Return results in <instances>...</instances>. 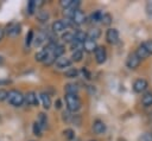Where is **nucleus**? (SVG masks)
I'll use <instances>...</instances> for the list:
<instances>
[{
    "instance_id": "obj_16",
    "label": "nucleus",
    "mask_w": 152,
    "mask_h": 141,
    "mask_svg": "<svg viewBox=\"0 0 152 141\" xmlns=\"http://www.w3.org/2000/svg\"><path fill=\"white\" fill-rule=\"evenodd\" d=\"M64 51H65V49H64V46L63 45H61V44H57L56 46H55V49H53V51H52V56H53V58L56 59V58H59V57H62L63 56V53H64Z\"/></svg>"
},
{
    "instance_id": "obj_32",
    "label": "nucleus",
    "mask_w": 152,
    "mask_h": 141,
    "mask_svg": "<svg viewBox=\"0 0 152 141\" xmlns=\"http://www.w3.org/2000/svg\"><path fill=\"white\" fill-rule=\"evenodd\" d=\"M33 31L32 30H30L28 31V33H27V36H26V39H25V44H26V46H30L31 45V43L33 41Z\"/></svg>"
},
{
    "instance_id": "obj_7",
    "label": "nucleus",
    "mask_w": 152,
    "mask_h": 141,
    "mask_svg": "<svg viewBox=\"0 0 152 141\" xmlns=\"http://www.w3.org/2000/svg\"><path fill=\"white\" fill-rule=\"evenodd\" d=\"M148 86L147 84V81L144 79V78H138L134 83H133V90L135 92H142L146 90V88Z\"/></svg>"
},
{
    "instance_id": "obj_24",
    "label": "nucleus",
    "mask_w": 152,
    "mask_h": 141,
    "mask_svg": "<svg viewBox=\"0 0 152 141\" xmlns=\"http://www.w3.org/2000/svg\"><path fill=\"white\" fill-rule=\"evenodd\" d=\"M112 21H113V17H112L109 13H103V15H102V18H101V23H102L103 25L108 26V25L112 24Z\"/></svg>"
},
{
    "instance_id": "obj_20",
    "label": "nucleus",
    "mask_w": 152,
    "mask_h": 141,
    "mask_svg": "<svg viewBox=\"0 0 152 141\" xmlns=\"http://www.w3.org/2000/svg\"><path fill=\"white\" fill-rule=\"evenodd\" d=\"M74 39L77 40V41H80V43H84V40L87 39V33H86L84 31L78 30V31H76L75 34H74Z\"/></svg>"
},
{
    "instance_id": "obj_17",
    "label": "nucleus",
    "mask_w": 152,
    "mask_h": 141,
    "mask_svg": "<svg viewBox=\"0 0 152 141\" xmlns=\"http://www.w3.org/2000/svg\"><path fill=\"white\" fill-rule=\"evenodd\" d=\"M49 18H50V14H49L48 11H45V9H39V11L37 12V19H38L40 23L48 21Z\"/></svg>"
},
{
    "instance_id": "obj_45",
    "label": "nucleus",
    "mask_w": 152,
    "mask_h": 141,
    "mask_svg": "<svg viewBox=\"0 0 152 141\" xmlns=\"http://www.w3.org/2000/svg\"><path fill=\"white\" fill-rule=\"evenodd\" d=\"M151 135H152V134H151Z\"/></svg>"
},
{
    "instance_id": "obj_38",
    "label": "nucleus",
    "mask_w": 152,
    "mask_h": 141,
    "mask_svg": "<svg viewBox=\"0 0 152 141\" xmlns=\"http://www.w3.org/2000/svg\"><path fill=\"white\" fill-rule=\"evenodd\" d=\"M7 94H8L7 90H5V89H0V102H1V101H5V100L7 98Z\"/></svg>"
},
{
    "instance_id": "obj_43",
    "label": "nucleus",
    "mask_w": 152,
    "mask_h": 141,
    "mask_svg": "<svg viewBox=\"0 0 152 141\" xmlns=\"http://www.w3.org/2000/svg\"><path fill=\"white\" fill-rule=\"evenodd\" d=\"M2 63H4V58H2V57H1V56H0V65H1V64H2Z\"/></svg>"
},
{
    "instance_id": "obj_13",
    "label": "nucleus",
    "mask_w": 152,
    "mask_h": 141,
    "mask_svg": "<svg viewBox=\"0 0 152 141\" xmlns=\"http://www.w3.org/2000/svg\"><path fill=\"white\" fill-rule=\"evenodd\" d=\"M64 90H65V94L77 95V92H78V86H77L75 83H68V84H65Z\"/></svg>"
},
{
    "instance_id": "obj_44",
    "label": "nucleus",
    "mask_w": 152,
    "mask_h": 141,
    "mask_svg": "<svg viewBox=\"0 0 152 141\" xmlns=\"http://www.w3.org/2000/svg\"><path fill=\"white\" fill-rule=\"evenodd\" d=\"M150 117H151V120H152V113H151V115H150Z\"/></svg>"
},
{
    "instance_id": "obj_34",
    "label": "nucleus",
    "mask_w": 152,
    "mask_h": 141,
    "mask_svg": "<svg viewBox=\"0 0 152 141\" xmlns=\"http://www.w3.org/2000/svg\"><path fill=\"white\" fill-rule=\"evenodd\" d=\"M63 134H64V136H65L68 140H71V139H74V136H75V134H74V130H72V129H70V128L65 129V130L63 132Z\"/></svg>"
},
{
    "instance_id": "obj_21",
    "label": "nucleus",
    "mask_w": 152,
    "mask_h": 141,
    "mask_svg": "<svg viewBox=\"0 0 152 141\" xmlns=\"http://www.w3.org/2000/svg\"><path fill=\"white\" fill-rule=\"evenodd\" d=\"M37 123L39 124V127H40L42 129L46 128V126H48V117H46V115H45L44 113H40V114H39Z\"/></svg>"
},
{
    "instance_id": "obj_33",
    "label": "nucleus",
    "mask_w": 152,
    "mask_h": 141,
    "mask_svg": "<svg viewBox=\"0 0 152 141\" xmlns=\"http://www.w3.org/2000/svg\"><path fill=\"white\" fill-rule=\"evenodd\" d=\"M32 130H33V134L36 136H42V128L39 127V124L37 122L33 123V127H32Z\"/></svg>"
},
{
    "instance_id": "obj_18",
    "label": "nucleus",
    "mask_w": 152,
    "mask_h": 141,
    "mask_svg": "<svg viewBox=\"0 0 152 141\" xmlns=\"http://www.w3.org/2000/svg\"><path fill=\"white\" fill-rule=\"evenodd\" d=\"M135 55H137V56H138V58L141 60V59H145V58H147V56H148V52L146 51L145 46L141 44V45H139V47L137 49V51H135Z\"/></svg>"
},
{
    "instance_id": "obj_28",
    "label": "nucleus",
    "mask_w": 152,
    "mask_h": 141,
    "mask_svg": "<svg viewBox=\"0 0 152 141\" xmlns=\"http://www.w3.org/2000/svg\"><path fill=\"white\" fill-rule=\"evenodd\" d=\"M102 15H103V13H102L101 11H95V12L91 14V21H94V23H99V21H101Z\"/></svg>"
},
{
    "instance_id": "obj_35",
    "label": "nucleus",
    "mask_w": 152,
    "mask_h": 141,
    "mask_svg": "<svg viewBox=\"0 0 152 141\" xmlns=\"http://www.w3.org/2000/svg\"><path fill=\"white\" fill-rule=\"evenodd\" d=\"M142 45L145 46V49H146V51L148 52V55H152V39H151V40L145 41Z\"/></svg>"
},
{
    "instance_id": "obj_26",
    "label": "nucleus",
    "mask_w": 152,
    "mask_h": 141,
    "mask_svg": "<svg viewBox=\"0 0 152 141\" xmlns=\"http://www.w3.org/2000/svg\"><path fill=\"white\" fill-rule=\"evenodd\" d=\"M62 40L64 41V43H72V40H74V33H71V32H65V33H63L62 34Z\"/></svg>"
},
{
    "instance_id": "obj_22",
    "label": "nucleus",
    "mask_w": 152,
    "mask_h": 141,
    "mask_svg": "<svg viewBox=\"0 0 152 141\" xmlns=\"http://www.w3.org/2000/svg\"><path fill=\"white\" fill-rule=\"evenodd\" d=\"M45 39H46V34H45L44 32H39V33L37 34V37L33 38V40H34V45H36V46H40V45L45 41Z\"/></svg>"
},
{
    "instance_id": "obj_14",
    "label": "nucleus",
    "mask_w": 152,
    "mask_h": 141,
    "mask_svg": "<svg viewBox=\"0 0 152 141\" xmlns=\"http://www.w3.org/2000/svg\"><path fill=\"white\" fill-rule=\"evenodd\" d=\"M65 25L63 23V20H56L53 24H52V32L53 33H57V32H62L63 30H65Z\"/></svg>"
},
{
    "instance_id": "obj_27",
    "label": "nucleus",
    "mask_w": 152,
    "mask_h": 141,
    "mask_svg": "<svg viewBox=\"0 0 152 141\" xmlns=\"http://www.w3.org/2000/svg\"><path fill=\"white\" fill-rule=\"evenodd\" d=\"M65 77L66 78H75L77 75H78V71L75 69V68H70V69H68L66 71H65Z\"/></svg>"
},
{
    "instance_id": "obj_9",
    "label": "nucleus",
    "mask_w": 152,
    "mask_h": 141,
    "mask_svg": "<svg viewBox=\"0 0 152 141\" xmlns=\"http://www.w3.org/2000/svg\"><path fill=\"white\" fill-rule=\"evenodd\" d=\"M24 102H26L28 105H38V98L36 92L28 91L26 95H24Z\"/></svg>"
},
{
    "instance_id": "obj_10",
    "label": "nucleus",
    "mask_w": 152,
    "mask_h": 141,
    "mask_svg": "<svg viewBox=\"0 0 152 141\" xmlns=\"http://www.w3.org/2000/svg\"><path fill=\"white\" fill-rule=\"evenodd\" d=\"M55 64L58 69H64V68H69L71 65V59L66 58V57H59L55 60Z\"/></svg>"
},
{
    "instance_id": "obj_30",
    "label": "nucleus",
    "mask_w": 152,
    "mask_h": 141,
    "mask_svg": "<svg viewBox=\"0 0 152 141\" xmlns=\"http://www.w3.org/2000/svg\"><path fill=\"white\" fill-rule=\"evenodd\" d=\"M71 49H72V51H75V50H83V43H80V41H77V40H72V43H71Z\"/></svg>"
},
{
    "instance_id": "obj_37",
    "label": "nucleus",
    "mask_w": 152,
    "mask_h": 141,
    "mask_svg": "<svg viewBox=\"0 0 152 141\" xmlns=\"http://www.w3.org/2000/svg\"><path fill=\"white\" fill-rule=\"evenodd\" d=\"M81 73L83 75V77L86 78V79H90L91 78V75H90V72L86 69V68H82V70H81Z\"/></svg>"
},
{
    "instance_id": "obj_2",
    "label": "nucleus",
    "mask_w": 152,
    "mask_h": 141,
    "mask_svg": "<svg viewBox=\"0 0 152 141\" xmlns=\"http://www.w3.org/2000/svg\"><path fill=\"white\" fill-rule=\"evenodd\" d=\"M6 100L8 101L10 104H12L14 107H20L24 103V95L18 90H10Z\"/></svg>"
},
{
    "instance_id": "obj_15",
    "label": "nucleus",
    "mask_w": 152,
    "mask_h": 141,
    "mask_svg": "<svg viewBox=\"0 0 152 141\" xmlns=\"http://www.w3.org/2000/svg\"><path fill=\"white\" fill-rule=\"evenodd\" d=\"M100 36H101V31H100V28H97V27L89 30V32L87 33V38H88V39H91V40H94V41H95Z\"/></svg>"
},
{
    "instance_id": "obj_42",
    "label": "nucleus",
    "mask_w": 152,
    "mask_h": 141,
    "mask_svg": "<svg viewBox=\"0 0 152 141\" xmlns=\"http://www.w3.org/2000/svg\"><path fill=\"white\" fill-rule=\"evenodd\" d=\"M4 36H5V31H4L2 28H0V40H2Z\"/></svg>"
},
{
    "instance_id": "obj_12",
    "label": "nucleus",
    "mask_w": 152,
    "mask_h": 141,
    "mask_svg": "<svg viewBox=\"0 0 152 141\" xmlns=\"http://www.w3.org/2000/svg\"><path fill=\"white\" fill-rule=\"evenodd\" d=\"M96 47H97L96 43H95L94 40H91V39H88V38H87V39L84 40V43H83V49H84V51H87V52H94Z\"/></svg>"
},
{
    "instance_id": "obj_19",
    "label": "nucleus",
    "mask_w": 152,
    "mask_h": 141,
    "mask_svg": "<svg viewBox=\"0 0 152 141\" xmlns=\"http://www.w3.org/2000/svg\"><path fill=\"white\" fill-rule=\"evenodd\" d=\"M40 100H42L43 107H44L45 109H49V108L51 107V98H50V96H49L48 94L42 92V94H40Z\"/></svg>"
},
{
    "instance_id": "obj_29",
    "label": "nucleus",
    "mask_w": 152,
    "mask_h": 141,
    "mask_svg": "<svg viewBox=\"0 0 152 141\" xmlns=\"http://www.w3.org/2000/svg\"><path fill=\"white\" fill-rule=\"evenodd\" d=\"M46 52L44 51V50H42V51H39V52H37L36 53V56H34V58H36V60L37 62H44V59L46 58Z\"/></svg>"
},
{
    "instance_id": "obj_36",
    "label": "nucleus",
    "mask_w": 152,
    "mask_h": 141,
    "mask_svg": "<svg viewBox=\"0 0 152 141\" xmlns=\"http://www.w3.org/2000/svg\"><path fill=\"white\" fill-rule=\"evenodd\" d=\"M138 141H152V135L148 134V133H145L141 136H139Z\"/></svg>"
},
{
    "instance_id": "obj_6",
    "label": "nucleus",
    "mask_w": 152,
    "mask_h": 141,
    "mask_svg": "<svg viewBox=\"0 0 152 141\" xmlns=\"http://www.w3.org/2000/svg\"><path fill=\"white\" fill-rule=\"evenodd\" d=\"M126 64L129 69H137L140 64V59L138 58V56L135 55V52H132L128 55L127 57V60H126Z\"/></svg>"
},
{
    "instance_id": "obj_23",
    "label": "nucleus",
    "mask_w": 152,
    "mask_h": 141,
    "mask_svg": "<svg viewBox=\"0 0 152 141\" xmlns=\"http://www.w3.org/2000/svg\"><path fill=\"white\" fill-rule=\"evenodd\" d=\"M142 104L145 107H151L152 105V92H147L142 96V100H141Z\"/></svg>"
},
{
    "instance_id": "obj_8",
    "label": "nucleus",
    "mask_w": 152,
    "mask_h": 141,
    "mask_svg": "<svg viewBox=\"0 0 152 141\" xmlns=\"http://www.w3.org/2000/svg\"><path fill=\"white\" fill-rule=\"evenodd\" d=\"M71 21L74 23V25H81L86 21V15L84 13L81 11V9H76L72 18H71Z\"/></svg>"
},
{
    "instance_id": "obj_5",
    "label": "nucleus",
    "mask_w": 152,
    "mask_h": 141,
    "mask_svg": "<svg viewBox=\"0 0 152 141\" xmlns=\"http://www.w3.org/2000/svg\"><path fill=\"white\" fill-rule=\"evenodd\" d=\"M106 39L109 44H116L119 40V32L116 28H109L106 32Z\"/></svg>"
},
{
    "instance_id": "obj_4",
    "label": "nucleus",
    "mask_w": 152,
    "mask_h": 141,
    "mask_svg": "<svg viewBox=\"0 0 152 141\" xmlns=\"http://www.w3.org/2000/svg\"><path fill=\"white\" fill-rule=\"evenodd\" d=\"M20 25L17 23H11L10 25H7L6 27V34L8 37H17L20 33Z\"/></svg>"
},
{
    "instance_id": "obj_25",
    "label": "nucleus",
    "mask_w": 152,
    "mask_h": 141,
    "mask_svg": "<svg viewBox=\"0 0 152 141\" xmlns=\"http://www.w3.org/2000/svg\"><path fill=\"white\" fill-rule=\"evenodd\" d=\"M82 57H83V52L81 50H75L71 53V60H74V62H80L82 59Z\"/></svg>"
},
{
    "instance_id": "obj_1",
    "label": "nucleus",
    "mask_w": 152,
    "mask_h": 141,
    "mask_svg": "<svg viewBox=\"0 0 152 141\" xmlns=\"http://www.w3.org/2000/svg\"><path fill=\"white\" fill-rule=\"evenodd\" d=\"M65 103L66 108L69 111H77L81 108V100L77 95H71V94H65Z\"/></svg>"
},
{
    "instance_id": "obj_39",
    "label": "nucleus",
    "mask_w": 152,
    "mask_h": 141,
    "mask_svg": "<svg viewBox=\"0 0 152 141\" xmlns=\"http://www.w3.org/2000/svg\"><path fill=\"white\" fill-rule=\"evenodd\" d=\"M71 1H72V0H61V1H59V5H61L63 8H68V7L70 6Z\"/></svg>"
},
{
    "instance_id": "obj_31",
    "label": "nucleus",
    "mask_w": 152,
    "mask_h": 141,
    "mask_svg": "<svg viewBox=\"0 0 152 141\" xmlns=\"http://www.w3.org/2000/svg\"><path fill=\"white\" fill-rule=\"evenodd\" d=\"M36 9H37V8H36V6H34V0H30V1L27 2V13H28V14H33Z\"/></svg>"
},
{
    "instance_id": "obj_40",
    "label": "nucleus",
    "mask_w": 152,
    "mask_h": 141,
    "mask_svg": "<svg viewBox=\"0 0 152 141\" xmlns=\"http://www.w3.org/2000/svg\"><path fill=\"white\" fill-rule=\"evenodd\" d=\"M146 13L152 15V1H148L146 5Z\"/></svg>"
},
{
    "instance_id": "obj_3",
    "label": "nucleus",
    "mask_w": 152,
    "mask_h": 141,
    "mask_svg": "<svg viewBox=\"0 0 152 141\" xmlns=\"http://www.w3.org/2000/svg\"><path fill=\"white\" fill-rule=\"evenodd\" d=\"M95 53V60L97 64H103L107 59V52H106V47L104 46H97L94 51Z\"/></svg>"
},
{
    "instance_id": "obj_41",
    "label": "nucleus",
    "mask_w": 152,
    "mask_h": 141,
    "mask_svg": "<svg viewBox=\"0 0 152 141\" xmlns=\"http://www.w3.org/2000/svg\"><path fill=\"white\" fill-rule=\"evenodd\" d=\"M61 104H62V103H61V101H59V100H57V102H56V103H55V107H56V108H57V109H59V108H61V107H62V105H61Z\"/></svg>"
},
{
    "instance_id": "obj_11",
    "label": "nucleus",
    "mask_w": 152,
    "mask_h": 141,
    "mask_svg": "<svg viewBox=\"0 0 152 141\" xmlns=\"http://www.w3.org/2000/svg\"><path fill=\"white\" fill-rule=\"evenodd\" d=\"M93 130L96 133V134H102L106 132V124L101 121V120H96L94 121L93 123Z\"/></svg>"
}]
</instances>
